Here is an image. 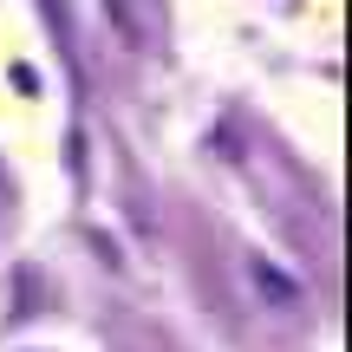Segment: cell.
<instances>
[{
    "label": "cell",
    "instance_id": "cell-1",
    "mask_svg": "<svg viewBox=\"0 0 352 352\" xmlns=\"http://www.w3.org/2000/svg\"><path fill=\"white\" fill-rule=\"evenodd\" d=\"M254 287H267L274 300H294V287L280 280V267H261V261H254Z\"/></svg>",
    "mask_w": 352,
    "mask_h": 352
}]
</instances>
